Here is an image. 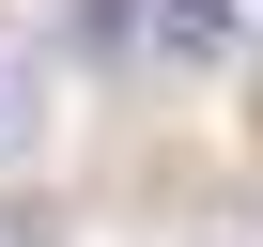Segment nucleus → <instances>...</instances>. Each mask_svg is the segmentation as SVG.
Instances as JSON below:
<instances>
[{
  "label": "nucleus",
  "mask_w": 263,
  "mask_h": 247,
  "mask_svg": "<svg viewBox=\"0 0 263 247\" xmlns=\"http://www.w3.org/2000/svg\"><path fill=\"white\" fill-rule=\"evenodd\" d=\"M155 16H171V47H217V31H232V0H155Z\"/></svg>",
  "instance_id": "f257e3e1"
},
{
  "label": "nucleus",
  "mask_w": 263,
  "mask_h": 247,
  "mask_svg": "<svg viewBox=\"0 0 263 247\" xmlns=\"http://www.w3.org/2000/svg\"><path fill=\"white\" fill-rule=\"evenodd\" d=\"M0 123H16V93H0Z\"/></svg>",
  "instance_id": "f03ea898"
}]
</instances>
